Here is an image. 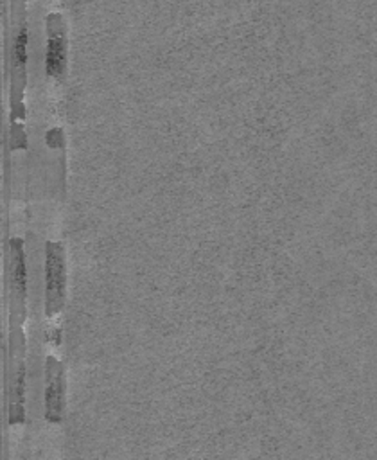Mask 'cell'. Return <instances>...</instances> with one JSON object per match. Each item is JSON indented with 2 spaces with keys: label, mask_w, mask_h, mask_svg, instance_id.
Here are the masks:
<instances>
[{
  "label": "cell",
  "mask_w": 377,
  "mask_h": 460,
  "mask_svg": "<svg viewBox=\"0 0 377 460\" xmlns=\"http://www.w3.org/2000/svg\"><path fill=\"white\" fill-rule=\"evenodd\" d=\"M65 255L60 243L45 245V315L54 319L65 306Z\"/></svg>",
  "instance_id": "cell-1"
},
{
  "label": "cell",
  "mask_w": 377,
  "mask_h": 460,
  "mask_svg": "<svg viewBox=\"0 0 377 460\" xmlns=\"http://www.w3.org/2000/svg\"><path fill=\"white\" fill-rule=\"evenodd\" d=\"M11 324H20L26 319V292H27V270L24 246L20 239H11Z\"/></svg>",
  "instance_id": "cell-2"
},
{
  "label": "cell",
  "mask_w": 377,
  "mask_h": 460,
  "mask_svg": "<svg viewBox=\"0 0 377 460\" xmlns=\"http://www.w3.org/2000/svg\"><path fill=\"white\" fill-rule=\"evenodd\" d=\"M67 69V38L61 15L47 17V52H45V74L49 78L63 79Z\"/></svg>",
  "instance_id": "cell-3"
},
{
  "label": "cell",
  "mask_w": 377,
  "mask_h": 460,
  "mask_svg": "<svg viewBox=\"0 0 377 460\" xmlns=\"http://www.w3.org/2000/svg\"><path fill=\"white\" fill-rule=\"evenodd\" d=\"M63 365L54 356L45 363V419L49 422H60L63 415Z\"/></svg>",
  "instance_id": "cell-4"
},
{
  "label": "cell",
  "mask_w": 377,
  "mask_h": 460,
  "mask_svg": "<svg viewBox=\"0 0 377 460\" xmlns=\"http://www.w3.org/2000/svg\"><path fill=\"white\" fill-rule=\"evenodd\" d=\"M27 22H20L17 35H15L13 51H11V67H13V95L22 94L24 81H26V65H27Z\"/></svg>",
  "instance_id": "cell-5"
}]
</instances>
